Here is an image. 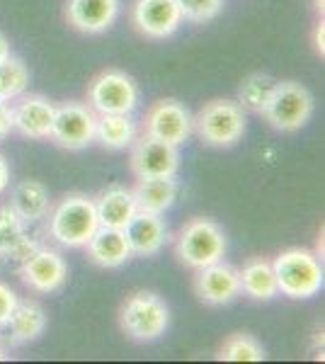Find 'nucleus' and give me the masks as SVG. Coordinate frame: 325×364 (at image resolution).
I'll return each mask as SVG.
<instances>
[{"mask_svg": "<svg viewBox=\"0 0 325 364\" xmlns=\"http://www.w3.org/2000/svg\"><path fill=\"white\" fill-rule=\"evenodd\" d=\"M180 168V154L177 146H170L165 141H158L141 134L134 139L132 149V170L139 180L144 178H175Z\"/></svg>", "mask_w": 325, "mask_h": 364, "instance_id": "10", "label": "nucleus"}, {"mask_svg": "<svg viewBox=\"0 0 325 364\" xmlns=\"http://www.w3.org/2000/svg\"><path fill=\"white\" fill-rule=\"evenodd\" d=\"M8 56H10V44H8V39L0 34V63H3Z\"/></svg>", "mask_w": 325, "mask_h": 364, "instance_id": "34", "label": "nucleus"}, {"mask_svg": "<svg viewBox=\"0 0 325 364\" xmlns=\"http://www.w3.org/2000/svg\"><path fill=\"white\" fill-rule=\"evenodd\" d=\"M54 117L56 105L44 95H22L13 105V129L34 141L51 139Z\"/></svg>", "mask_w": 325, "mask_h": 364, "instance_id": "14", "label": "nucleus"}, {"mask_svg": "<svg viewBox=\"0 0 325 364\" xmlns=\"http://www.w3.org/2000/svg\"><path fill=\"white\" fill-rule=\"evenodd\" d=\"M95 209L100 226L122 228L124 231L129 221L134 219V214L139 211V204H136L134 190L122 185H112L95 197Z\"/></svg>", "mask_w": 325, "mask_h": 364, "instance_id": "18", "label": "nucleus"}, {"mask_svg": "<svg viewBox=\"0 0 325 364\" xmlns=\"http://www.w3.org/2000/svg\"><path fill=\"white\" fill-rule=\"evenodd\" d=\"M0 102H3V100H0Z\"/></svg>", "mask_w": 325, "mask_h": 364, "instance_id": "36", "label": "nucleus"}, {"mask_svg": "<svg viewBox=\"0 0 325 364\" xmlns=\"http://www.w3.org/2000/svg\"><path fill=\"white\" fill-rule=\"evenodd\" d=\"M325 25H323V20L321 22H318V27H316V51H318V54H325V46H323V42H325Z\"/></svg>", "mask_w": 325, "mask_h": 364, "instance_id": "33", "label": "nucleus"}, {"mask_svg": "<svg viewBox=\"0 0 325 364\" xmlns=\"http://www.w3.org/2000/svg\"><path fill=\"white\" fill-rule=\"evenodd\" d=\"M8 185H10V168H8V161L0 156V195L8 190Z\"/></svg>", "mask_w": 325, "mask_h": 364, "instance_id": "32", "label": "nucleus"}, {"mask_svg": "<svg viewBox=\"0 0 325 364\" xmlns=\"http://www.w3.org/2000/svg\"><path fill=\"white\" fill-rule=\"evenodd\" d=\"M95 124L97 114L92 112L90 105L68 100L63 105H56L51 139L66 151H82L95 141Z\"/></svg>", "mask_w": 325, "mask_h": 364, "instance_id": "8", "label": "nucleus"}, {"mask_svg": "<svg viewBox=\"0 0 325 364\" xmlns=\"http://www.w3.org/2000/svg\"><path fill=\"white\" fill-rule=\"evenodd\" d=\"M97 228L95 199L87 195H66L49 214V233L63 248H85Z\"/></svg>", "mask_w": 325, "mask_h": 364, "instance_id": "1", "label": "nucleus"}, {"mask_svg": "<svg viewBox=\"0 0 325 364\" xmlns=\"http://www.w3.org/2000/svg\"><path fill=\"white\" fill-rule=\"evenodd\" d=\"M27 238L25 221L20 219V214L10 207H0V257L8 260L10 252H13L22 240Z\"/></svg>", "mask_w": 325, "mask_h": 364, "instance_id": "27", "label": "nucleus"}, {"mask_svg": "<svg viewBox=\"0 0 325 364\" xmlns=\"http://www.w3.org/2000/svg\"><path fill=\"white\" fill-rule=\"evenodd\" d=\"M37 248H39V243H37V240L27 236L25 240H22L20 245H17V248H15L13 252H10V257H8V260H15V262H25L27 257L32 255V252L37 250Z\"/></svg>", "mask_w": 325, "mask_h": 364, "instance_id": "30", "label": "nucleus"}, {"mask_svg": "<svg viewBox=\"0 0 325 364\" xmlns=\"http://www.w3.org/2000/svg\"><path fill=\"white\" fill-rule=\"evenodd\" d=\"M177 5H180L182 20L206 22L221 13L223 0H177Z\"/></svg>", "mask_w": 325, "mask_h": 364, "instance_id": "28", "label": "nucleus"}, {"mask_svg": "<svg viewBox=\"0 0 325 364\" xmlns=\"http://www.w3.org/2000/svg\"><path fill=\"white\" fill-rule=\"evenodd\" d=\"M5 328H10V340L15 345L32 343V340H37L44 333L46 314L37 301H17V306Z\"/></svg>", "mask_w": 325, "mask_h": 364, "instance_id": "22", "label": "nucleus"}, {"mask_svg": "<svg viewBox=\"0 0 325 364\" xmlns=\"http://www.w3.org/2000/svg\"><path fill=\"white\" fill-rule=\"evenodd\" d=\"M175 255L182 265L202 269L226 255V236L211 219H192L180 228L175 238Z\"/></svg>", "mask_w": 325, "mask_h": 364, "instance_id": "5", "label": "nucleus"}, {"mask_svg": "<svg viewBox=\"0 0 325 364\" xmlns=\"http://www.w3.org/2000/svg\"><path fill=\"white\" fill-rule=\"evenodd\" d=\"M119 0H66V20L82 34H102L114 25Z\"/></svg>", "mask_w": 325, "mask_h": 364, "instance_id": "16", "label": "nucleus"}, {"mask_svg": "<svg viewBox=\"0 0 325 364\" xmlns=\"http://www.w3.org/2000/svg\"><path fill=\"white\" fill-rule=\"evenodd\" d=\"M279 80H275L267 73H250L243 78V83L238 87V105L247 112L262 114L265 107H267L272 92Z\"/></svg>", "mask_w": 325, "mask_h": 364, "instance_id": "24", "label": "nucleus"}, {"mask_svg": "<svg viewBox=\"0 0 325 364\" xmlns=\"http://www.w3.org/2000/svg\"><path fill=\"white\" fill-rule=\"evenodd\" d=\"M218 360L223 362H262L265 350L252 336L233 333L218 350Z\"/></svg>", "mask_w": 325, "mask_h": 364, "instance_id": "26", "label": "nucleus"}, {"mask_svg": "<svg viewBox=\"0 0 325 364\" xmlns=\"http://www.w3.org/2000/svg\"><path fill=\"white\" fill-rule=\"evenodd\" d=\"M192 132L206 146L230 149L245 134V109L233 100H211L192 117Z\"/></svg>", "mask_w": 325, "mask_h": 364, "instance_id": "3", "label": "nucleus"}, {"mask_svg": "<svg viewBox=\"0 0 325 364\" xmlns=\"http://www.w3.org/2000/svg\"><path fill=\"white\" fill-rule=\"evenodd\" d=\"M29 87V68L22 58L10 54L0 63V100L3 102H15L22 97Z\"/></svg>", "mask_w": 325, "mask_h": 364, "instance_id": "25", "label": "nucleus"}, {"mask_svg": "<svg viewBox=\"0 0 325 364\" xmlns=\"http://www.w3.org/2000/svg\"><path fill=\"white\" fill-rule=\"evenodd\" d=\"M132 22L144 37L168 39L182 25V13L177 0H136L132 8Z\"/></svg>", "mask_w": 325, "mask_h": 364, "instance_id": "13", "label": "nucleus"}, {"mask_svg": "<svg viewBox=\"0 0 325 364\" xmlns=\"http://www.w3.org/2000/svg\"><path fill=\"white\" fill-rule=\"evenodd\" d=\"M13 132V107L10 102H0V139H5Z\"/></svg>", "mask_w": 325, "mask_h": 364, "instance_id": "31", "label": "nucleus"}, {"mask_svg": "<svg viewBox=\"0 0 325 364\" xmlns=\"http://www.w3.org/2000/svg\"><path fill=\"white\" fill-rule=\"evenodd\" d=\"M95 139L110 151H122L132 146L136 139L132 114H97Z\"/></svg>", "mask_w": 325, "mask_h": 364, "instance_id": "23", "label": "nucleus"}, {"mask_svg": "<svg viewBox=\"0 0 325 364\" xmlns=\"http://www.w3.org/2000/svg\"><path fill=\"white\" fill-rule=\"evenodd\" d=\"M134 197L139 209L165 214V209L173 207L177 199V182L175 178H144L136 182Z\"/></svg>", "mask_w": 325, "mask_h": 364, "instance_id": "21", "label": "nucleus"}, {"mask_svg": "<svg viewBox=\"0 0 325 364\" xmlns=\"http://www.w3.org/2000/svg\"><path fill=\"white\" fill-rule=\"evenodd\" d=\"M87 105L95 114H132L139 105V87L124 70L107 68L92 78Z\"/></svg>", "mask_w": 325, "mask_h": 364, "instance_id": "7", "label": "nucleus"}, {"mask_svg": "<svg viewBox=\"0 0 325 364\" xmlns=\"http://www.w3.org/2000/svg\"><path fill=\"white\" fill-rule=\"evenodd\" d=\"M5 360V350H3V345H0V362Z\"/></svg>", "mask_w": 325, "mask_h": 364, "instance_id": "35", "label": "nucleus"}, {"mask_svg": "<svg viewBox=\"0 0 325 364\" xmlns=\"http://www.w3.org/2000/svg\"><path fill=\"white\" fill-rule=\"evenodd\" d=\"M17 301H20V299H17L15 291L10 289L5 282H0V328L8 326V321H10V316H13Z\"/></svg>", "mask_w": 325, "mask_h": 364, "instance_id": "29", "label": "nucleus"}, {"mask_svg": "<svg viewBox=\"0 0 325 364\" xmlns=\"http://www.w3.org/2000/svg\"><path fill=\"white\" fill-rule=\"evenodd\" d=\"M87 257L95 262L97 267L105 269H114L122 267L124 262L132 257V248H129L127 233L122 228H110V226H100L92 238L85 243Z\"/></svg>", "mask_w": 325, "mask_h": 364, "instance_id": "17", "label": "nucleus"}, {"mask_svg": "<svg viewBox=\"0 0 325 364\" xmlns=\"http://www.w3.org/2000/svg\"><path fill=\"white\" fill-rule=\"evenodd\" d=\"M279 294L289 299H311L323 289V265L316 252L289 248L272 260Z\"/></svg>", "mask_w": 325, "mask_h": 364, "instance_id": "2", "label": "nucleus"}, {"mask_svg": "<svg viewBox=\"0 0 325 364\" xmlns=\"http://www.w3.org/2000/svg\"><path fill=\"white\" fill-rule=\"evenodd\" d=\"M119 326L136 343H153L168 331L170 311L156 291H134L119 309Z\"/></svg>", "mask_w": 325, "mask_h": 364, "instance_id": "4", "label": "nucleus"}, {"mask_svg": "<svg viewBox=\"0 0 325 364\" xmlns=\"http://www.w3.org/2000/svg\"><path fill=\"white\" fill-rule=\"evenodd\" d=\"M238 277H240V291L245 296L255 299V301H270V299L279 294L277 274L270 260L255 257V260L243 265V269H238Z\"/></svg>", "mask_w": 325, "mask_h": 364, "instance_id": "20", "label": "nucleus"}, {"mask_svg": "<svg viewBox=\"0 0 325 364\" xmlns=\"http://www.w3.org/2000/svg\"><path fill=\"white\" fill-rule=\"evenodd\" d=\"M10 207L20 214V219L25 221V224L44 219V216L49 214V209H51L49 190H46L39 180L17 182L13 195H10Z\"/></svg>", "mask_w": 325, "mask_h": 364, "instance_id": "19", "label": "nucleus"}, {"mask_svg": "<svg viewBox=\"0 0 325 364\" xmlns=\"http://www.w3.org/2000/svg\"><path fill=\"white\" fill-rule=\"evenodd\" d=\"M194 291H197L199 301L206 304V306H226V304L240 296L238 269L223 260L211 262V265L197 269Z\"/></svg>", "mask_w": 325, "mask_h": 364, "instance_id": "12", "label": "nucleus"}, {"mask_svg": "<svg viewBox=\"0 0 325 364\" xmlns=\"http://www.w3.org/2000/svg\"><path fill=\"white\" fill-rule=\"evenodd\" d=\"M127 240L132 255L139 257H153L163 250L165 240H168V226L163 221V214H153V211L139 209L134 214V219L129 221L127 228Z\"/></svg>", "mask_w": 325, "mask_h": 364, "instance_id": "15", "label": "nucleus"}, {"mask_svg": "<svg viewBox=\"0 0 325 364\" xmlns=\"http://www.w3.org/2000/svg\"><path fill=\"white\" fill-rule=\"evenodd\" d=\"M144 134L170 146H182L192 134L190 109L177 100H158L144 117Z\"/></svg>", "mask_w": 325, "mask_h": 364, "instance_id": "9", "label": "nucleus"}, {"mask_svg": "<svg viewBox=\"0 0 325 364\" xmlns=\"http://www.w3.org/2000/svg\"><path fill=\"white\" fill-rule=\"evenodd\" d=\"M262 114L277 132H299L301 127L309 124L313 114V95L309 87L297 80H282L277 83Z\"/></svg>", "mask_w": 325, "mask_h": 364, "instance_id": "6", "label": "nucleus"}, {"mask_svg": "<svg viewBox=\"0 0 325 364\" xmlns=\"http://www.w3.org/2000/svg\"><path fill=\"white\" fill-rule=\"evenodd\" d=\"M20 279L37 294H54L68 279V265L58 250L39 248L20 262Z\"/></svg>", "mask_w": 325, "mask_h": 364, "instance_id": "11", "label": "nucleus"}]
</instances>
